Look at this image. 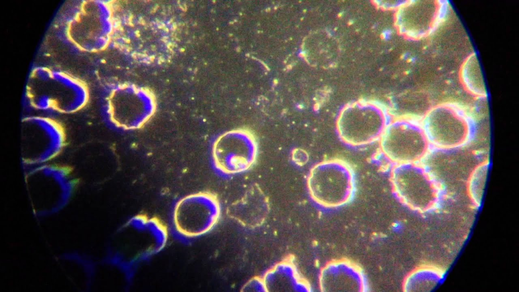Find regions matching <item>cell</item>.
<instances>
[{"instance_id":"cell-1","label":"cell","mask_w":519,"mask_h":292,"mask_svg":"<svg viewBox=\"0 0 519 292\" xmlns=\"http://www.w3.org/2000/svg\"><path fill=\"white\" fill-rule=\"evenodd\" d=\"M307 184L311 196L317 203L337 207L348 202L353 196V170L343 160H325L311 168Z\"/></svg>"},{"instance_id":"cell-2","label":"cell","mask_w":519,"mask_h":292,"mask_svg":"<svg viewBox=\"0 0 519 292\" xmlns=\"http://www.w3.org/2000/svg\"><path fill=\"white\" fill-rule=\"evenodd\" d=\"M66 135L57 121L43 116L25 117L21 123V157L24 163L47 164L63 150Z\"/></svg>"},{"instance_id":"cell-3","label":"cell","mask_w":519,"mask_h":292,"mask_svg":"<svg viewBox=\"0 0 519 292\" xmlns=\"http://www.w3.org/2000/svg\"><path fill=\"white\" fill-rule=\"evenodd\" d=\"M389 121L383 106L362 100L344 108L338 117L336 128L344 142L362 146L379 140Z\"/></svg>"},{"instance_id":"cell-4","label":"cell","mask_w":519,"mask_h":292,"mask_svg":"<svg viewBox=\"0 0 519 292\" xmlns=\"http://www.w3.org/2000/svg\"><path fill=\"white\" fill-rule=\"evenodd\" d=\"M36 166L26 177L32 205L39 211L53 210L70 197L76 182L68 167L48 163Z\"/></svg>"},{"instance_id":"cell-5","label":"cell","mask_w":519,"mask_h":292,"mask_svg":"<svg viewBox=\"0 0 519 292\" xmlns=\"http://www.w3.org/2000/svg\"><path fill=\"white\" fill-rule=\"evenodd\" d=\"M379 141L383 156L394 165L418 162L430 145L422 125L406 118L390 121Z\"/></svg>"},{"instance_id":"cell-6","label":"cell","mask_w":519,"mask_h":292,"mask_svg":"<svg viewBox=\"0 0 519 292\" xmlns=\"http://www.w3.org/2000/svg\"><path fill=\"white\" fill-rule=\"evenodd\" d=\"M113 30L109 6L101 1H87L68 27L71 41L81 49L95 52L108 45Z\"/></svg>"},{"instance_id":"cell-7","label":"cell","mask_w":519,"mask_h":292,"mask_svg":"<svg viewBox=\"0 0 519 292\" xmlns=\"http://www.w3.org/2000/svg\"><path fill=\"white\" fill-rule=\"evenodd\" d=\"M421 125L429 144L443 150L464 145L472 132L468 117L460 109L449 104L431 109L424 117Z\"/></svg>"},{"instance_id":"cell-8","label":"cell","mask_w":519,"mask_h":292,"mask_svg":"<svg viewBox=\"0 0 519 292\" xmlns=\"http://www.w3.org/2000/svg\"><path fill=\"white\" fill-rule=\"evenodd\" d=\"M220 214L218 200L214 194L199 192L188 195L176 203L173 211L174 226L181 235L196 237L210 231Z\"/></svg>"},{"instance_id":"cell-9","label":"cell","mask_w":519,"mask_h":292,"mask_svg":"<svg viewBox=\"0 0 519 292\" xmlns=\"http://www.w3.org/2000/svg\"><path fill=\"white\" fill-rule=\"evenodd\" d=\"M108 106L110 119L115 125L125 130H137L153 117L156 101L149 90L125 86L112 91Z\"/></svg>"},{"instance_id":"cell-10","label":"cell","mask_w":519,"mask_h":292,"mask_svg":"<svg viewBox=\"0 0 519 292\" xmlns=\"http://www.w3.org/2000/svg\"><path fill=\"white\" fill-rule=\"evenodd\" d=\"M390 179L396 196L413 208L432 207L439 198L437 185L417 162L394 165Z\"/></svg>"},{"instance_id":"cell-11","label":"cell","mask_w":519,"mask_h":292,"mask_svg":"<svg viewBox=\"0 0 519 292\" xmlns=\"http://www.w3.org/2000/svg\"><path fill=\"white\" fill-rule=\"evenodd\" d=\"M257 152L256 140L248 130L237 129L219 136L212 146L216 167L228 174L243 172L254 163Z\"/></svg>"},{"instance_id":"cell-12","label":"cell","mask_w":519,"mask_h":292,"mask_svg":"<svg viewBox=\"0 0 519 292\" xmlns=\"http://www.w3.org/2000/svg\"><path fill=\"white\" fill-rule=\"evenodd\" d=\"M52 79L46 83L33 82L28 93H44L53 100L55 111L73 114L83 109L89 99L87 86L63 71L52 70Z\"/></svg>"},{"instance_id":"cell-13","label":"cell","mask_w":519,"mask_h":292,"mask_svg":"<svg viewBox=\"0 0 519 292\" xmlns=\"http://www.w3.org/2000/svg\"><path fill=\"white\" fill-rule=\"evenodd\" d=\"M320 283L322 291H364L365 288L359 268L345 260L326 266L321 272Z\"/></svg>"},{"instance_id":"cell-14","label":"cell","mask_w":519,"mask_h":292,"mask_svg":"<svg viewBox=\"0 0 519 292\" xmlns=\"http://www.w3.org/2000/svg\"><path fill=\"white\" fill-rule=\"evenodd\" d=\"M267 291H310L311 287L303 278L291 258L276 264L263 277Z\"/></svg>"},{"instance_id":"cell-15","label":"cell","mask_w":519,"mask_h":292,"mask_svg":"<svg viewBox=\"0 0 519 292\" xmlns=\"http://www.w3.org/2000/svg\"><path fill=\"white\" fill-rule=\"evenodd\" d=\"M490 162L486 160L478 164L472 170L468 183V191L475 203H480L489 171Z\"/></svg>"},{"instance_id":"cell-16","label":"cell","mask_w":519,"mask_h":292,"mask_svg":"<svg viewBox=\"0 0 519 292\" xmlns=\"http://www.w3.org/2000/svg\"><path fill=\"white\" fill-rule=\"evenodd\" d=\"M32 76L34 82L46 83L52 79V70L44 66H36L32 70Z\"/></svg>"},{"instance_id":"cell-17","label":"cell","mask_w":519,"mask_h":292,"mask_svg":"<svg viewBox=\"0 0 519 292\" xmlns=\"http://www.w3.org/2000/svg\"><path fill=\"white\" fill-rule=\"evenodd\" d=\"M243 290L245 291H267L263 277H254L249 280L244 286Z\"/></svg>"},{"instance_id":"cell-18","label":"cell","mask_w":519,"mask_h":292,"mask_svg":"<svg viewBox=\"0 0 519 292\" xmlns=\"http://www.w3.org/2000/svg\"><path fill=\"white\" fill-rule=\"evenodd\" d=\"M292 158L295 163L300 165H303L307 163L309 157L306 151L299 149L294 151Z\"/></svg>"}]
</instances>
